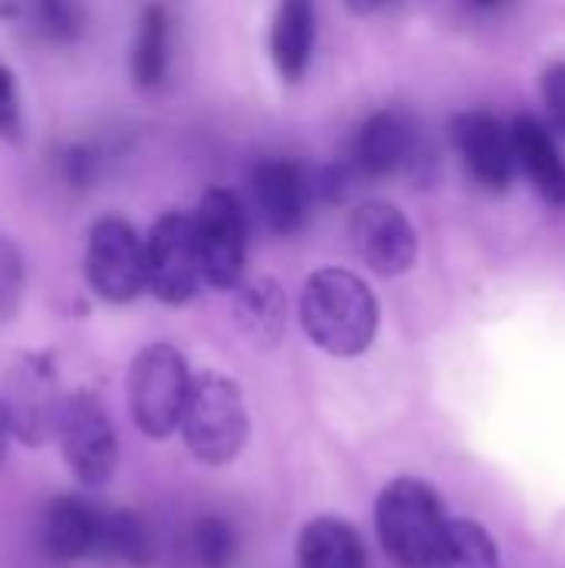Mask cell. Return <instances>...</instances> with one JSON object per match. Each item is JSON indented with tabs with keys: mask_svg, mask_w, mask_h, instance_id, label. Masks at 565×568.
Instances as JSON below:
<instances>
[{
	"mask_svg": "<svg viewBox=\"0 0 565 568\" xmlns=\"http://www.w3.org/2000/svg\"><path fill=\"white\" fill-rule=\"evenodd\" d=\"M300 323L313 346L353 359L366 353L380 329V303L366 280L350 270H316L300 293Z\"/></svg>",
	"mask_w": 565,
	"mask_h": 568,
	"instance_id": "cell-1",
	"label": "cell"
},
{
	"mask_svg": "<svg viewBox=\"0 0 565 568\" xmlns=\"http://www.w3.org/2000/svg\"><path fill=\"white\" fill-rule=\"evenodd\" d=\"M373 519L383 552L400 568H430L450 526L436 489L413 476L383 486Z\"/></svg>",
	"mask_w": 565,
	"mask_h": 568,
	"instance_id": "cell-2",
	"label": "cell"
},
{
	"mask_svg": "<svg viewBox=\"0 0 565 568\" xmlns=\"http://www.w3.org/2000/svg\"><path fill=\"white\" fill-rule=\"evenodd\" d=\"M180 436L196 463L203 466L233 463L250 439V413L240 386L223 373L196 376L180 423Z\"/></svg>",
	"mask_w": 565,
	"mask_h": 568,
	"instance_id": "cell-3",
	"label": "cell"
},
{
	"mask_svg": "<svg viewBox=\"0 0 565 568\" xmlns=\"http://www.w3.org/2000/svg\"><path fill=\"white\" fill-rule=\"evenodd\" d=\"M193 376L170 343L143 346L127 373V406L133 426L147 439H167L180 429L190 403Z\"/></svg>",
	"mask_w": 565,
	"mask_h": 568,
	"instance_id": "cell-4",
	"label": "cell"
},
{
	"mask_svg": "<svg viewBox=\"0 0 565 568\" xmlns=\"http://www.w3.org/2000/svg\"><path fill=\"white\" fill-rule=\"evenodd\" d=\"M57 443H60L70 476L83 489H100L113 479L120 466V443H117L113 419L107 406L100 403V396L77 389L63 399Z\"/></svg>",
	"mask_w": 565,
	"mask_h": 568,
	"instance_id": "cell-5",
	"label": "cell"
},
{
	"mask_svg": "<svg viewBox=\"0 0 565 568\" xmlns=\"http://www.w3.org/2000/svg\"><path fill=\"white\" fill-rule=\"evenodd\" d=\"M83 273L103 303H130L147 290V240L123 216H100L87 233Z\"/></svg>",
	"mask_w": 565,
	"mask_h": 568,
	"instance_id": "cell-6",
	"label": "cell"
},
{
	"mask_svg": "<svg viewBox=\"0 0 565 568\" xmlns=\"http://www.w3.org/2000/svg\"><path fill=\"white\" fill-rule=\"evenodd\" d=\"M203 283L193 213L170 210L147 233V290L167 303L183 306Z\"/></svg>",
	"mask_w": 565,
	"mask_h": 568,
	"instance_id": "cell-7",
	"label": "cell"
},
{
	"mask_svg": "<svg viewBox=\"0 0 565 568\" xmlns=\"http://www.w3.org/2000/svg\"><path fill=\"white\" fill-rule=\"evenodd\" d=\"M196 250L203 266V283L213 290H236L246 266V216L230 190L203 193L193 210Z\"/></svg>",
	"mask_w": 565,
	"mask_h": 568,
	"instance_id": "cell-8",
	"label": "cell"
},
{
	"mask_svg": "<svg viewBox=\"0 0 565 568\" xmlns=\"http://www.w3.org/2000/svg\"><path fill=\"white\" fill-rule=\"evenodd\" d=\"M0 396L10 416L13 439H20L23 446H43L57 439L67 396L60 393L57 373L43 356H27L23 363H17Z\"/></svg>",
	"mask_w": 565,
	"mask_h": 568,
	"instance_id": "cell-9",
	"label": "cell"
},
{
	"mask_svg": "<svg viewBox=\"0 0 565 568\" xmlns=\"http://www.w3.org/2000/svg\"><path fill=\"white\" fill-rule=\"evenodd\" d=\"M350 240L360 253V260L376 273V276H403L413 270L420 240L406 213L386 200H370L356 206L350 216Z\"/></svg>",
	"mask_w": 565,
	"mask_h": 568,
	"instance_id": "cell-10",
	"label": "cell"
},
{
	"mask_svg": "<svg viewBox=\"0 0 565 568\" xmlns=\"http://www.w3.org/2000/svg\"><path fill=\"white\" fill-rule=\"evenodd\" d=\"M453 143L473 173V180L486 190H506L516 166L513 130H506L493 113L470 110L453 120Z\"/></svg>",
	"mask_w": 565,
	"mask_h": 568,
	"instance_id": "cell-11",
	"label": "cell"
},
{
	"mask_svg": "<svg viewBox=\"0 0 565 568\" xmlns=\"http://www.w3.org/2000/svg\"><path fill=\"white\" fill-rule=\"evenodd\" d=\"M250 186H253V200H256L263 223L276 236H290L306 223L313 186H310L306 170L296 160H283V156L263 160L253 170Z\"/></svg>",
	"mask_w": 565,
	"mask_h": 568,
	"instance_id": "cell-12",
	"label": "cell"
},
{
	"mask_svg": "<svg viewBox=\"0 0 565 568\" xmlns=\"http://www.w3.org/2000/svg\"><path fill=\"white\" fill-rule=\"evenodd\" d=\"M416 146L420 136L413 120L400 110H380L360 126L353 143V163L366 176H390L413 163Z\"/></svg>",
	"mask_w": 565,
	"mask_h": 568,
	"instance_id": "cell-13",
	"label": "cell"
},
{
	"mask_svg": "<svg viewBox=\"0 0 565 568\" xmlns=\"http://www.w3.org/2000/svg\"><path fill=\"white\" fill-rule=\"evenodd\" d=\"M103 513L77 496L53 499L43 513L40 542L53 562H77L100 552Z\"/></svg>",
	"mask_w": 565,
	"mask_h": 568,
	"instance_id": "cell-14",
	"label": "cell"
},
{
	"mask_svg": "<svg viewBox=\"0 0 565 568\" xmlns=\"http://www.w3.org/2000/svg\"><path fill=\"white\" fill-rule=\"evenodd\" d=\"M509 130H513V143H516V163H523L536 193L549 206L565 210V156L553 143V136L533 116H516Z\"/></svg>",
	"mask_w": 565,
	"mask_h": 568,
	"instance_id": "cell-15",
	"label": "cell"
},
{
	"mask_svg": "<svg viewBox=\"0 0 565 568\" xmlns=\"http://www.w3.org/2000/svg\"><path fill=\"white\" fill-rule=\"evenodd\" d=\"M316 40V0H283L270 27V57L283 80H303Z\"/></svg>",
	"mask_w": 565,
	"mask_h": 568,
	"instance_id": "cell-16",
	"label": "cell"
},
{
	"mask_svg": "<svg viewBox=\"0 0 565 568\" xmlns=\"http://www.w3.org/2000/svg\"><path fill=\"white\" fill-rule=\"evenodd\" d=\"M233 316H236L240 333L256 349H273L286 329V293H283V286L270 276H260L253 283H240Z\"/></svg>",
	"mask_w": 565,
	"mask_h": 568,
	"instance_id": "cell-17",
	"label": "cell"
},
{
	"mask_svg": "<svg viewBox=\"0 0 565 568\" xmlns=\"http://www.w3.org/2000/svg\"><path fill=\"white\" fill-rule=\"evenodd\" d=\"M296 568H366L363 539L350 523L320 516L296 539Z\"/></svg>",
	"mask_w": 565,
	"mask_h": 568,
	"instance_id": "cell-18",
	"label": "cell"
},
{
	"mask_svg": "<svg viewBox=\"0 0 565 568\" xmlns=\"http://www.w3.org/2000/svg\"><path fill=\"white\" fill-rule=\"evenodd\" d=\"M170 20L160 3H150L140 17L137 40H133V57L130 70L137 87H157L167 77V60H170Z\"/></svg>",
	"mask_w": 565,
	"mask_h": 568,
	"instance_id": "cell-19",
	"label": "cell"
},
{
	"mask_svg": "<svg viewBox=\"0 0 565 568\" xmlns=\"http://www.w3.org/2000/svg\"><path fill=\"white\" fill-rule=\"evenodd\" d=\"M430 568H500V549L480 523L450 519Z\"/></svg>",
	"mask_w": 565,
	"mask_h": 568,
	"instance_id": "cell-20",
	"label": "cell"
},
{
	"mask_svg": "<svg viewBox=\"0 0 565 568\" xmlns=\"http://www.w3.org/2000/svg\"><path fill=\"white\" fill-rule=\"evenodd\" d=\"M100 556H110V559H120V562L137 568L150 566L153 562V536H150L147 523L130 509L103 513Z\"/></svg>",
	"mask_w": 565,
	"mask_h": 568,
	"instance_id": "cell-21",
	"label": "cell"
},
{
	"mask_svg": "<svg viewBox=\"0 0 565 568\" xmlns=\"http://www.w3.org/2000/svg\"><path fill=\"white\" fill-rule=\"evenodd\" d=\"M190 552L200 568H230L236 562L240 539L223 516L206 513L190 526Z\"/></svg>",
	"mask_w": 565,
	"mask_h": 568,
	"instance_id": "cell-22",
	"label": "cell"
},
{
	"mask_svg": "<svg viewBox=\"0 0 565 568\" xmlns=\"http://www.w3.org/2000/svg\"><path fill=\"white\" fill-rule=\"evenodd\" d=\"M27 20L47 40H73L83 27V10L77 0H30Z\"/></svg>",
	"mask_w": 565,
	"mask_h": 568,
	"instance_id": "cell-23",
	"label": "cell"
},
{
	"mask_svg": "<svg viewBox=\"0 0 565 568\" xmlns=\"http://www.w3.org/2000/svg\"><path fill=\"white\" fill-rule=\"evenodd\" d=\"M23 293H27L23 253L7 233H0V326H7L20 313Z\"/></svg>",
	"mask_w": 565,
	"mask_h": 568,
	"instance_id": "cell-24",
	"label": "cell"
},
{
	"mask_svg": "<svg viewBox=\"0 0 565 568\" xmlns=\"http://www.w3.org/2000/svg\"><path fill=\"white\" fill-rule=\"evenodd\" d=\"M23 133V106H20V87L10 67L0 63V136L20 140Z\"/></svg>",
	"mask_w": 565,
	"mask_h": 568,
	"instance_id": "cell-25",
	"label": "cell"
},
{
	"mask_svg": "<svg viewBox=\"0 0 565 568\" xmlns=\"http://www.w3.org/2000/svg\"><path fill=\"white\" fill-rule=\"evenodd\" d=\"M543 100H546L556 126L565 133V63H553L543 73Z\"/></svg>",
	"mask_w": 565,
	"mask_h": 568,
	"instance_id": "cell-26",
	"label": "cell"
},
{
	"mask_svg": "<svg viewBox=\"0 0 565 568\" xmlns=\"http://www.w3.org/2000/svg\"><path fill=\"white\" fill-rule=\"evenodd\" d=\"M10 439H13V429H10V416H7V406H3V396H0V466L7 459Z\"/></svg>",
	"mask_w": 565,
	"mask_h": 568,
	"instance_id": "cell-27",
	"label": "cell"
},
{
	"mask_svg": "<svg viewBox=\"0 0 565 568\" xmlns=\"http://www.w3.org/2000/svg\"><path fill=\"white\" fill-rule=\"evenodd\" d=\"M353 10H360V13H373V10H380V7H386V3H393V0H346Z\"/></svg>",
	"mask_w": 565,
	"mask_h": 568,
	"instance_id": "cell-28",
	"label": "cell"
},
{
	"mask_svg": "<svg viewBox=\"0 0 565 568\" xmlns=\"http://www.w3.org/2000/svg\"><path fill=\"white\" fill-rule=\"evenodd\" d=\"M470 7H476V10H500V7H506L509 0H466Z\"/></svg>",
	"mask_w": 565,
	"mask_h": 568,
	"instance_id": "cell-29",
	"label": "cell"
}]
</instances>
